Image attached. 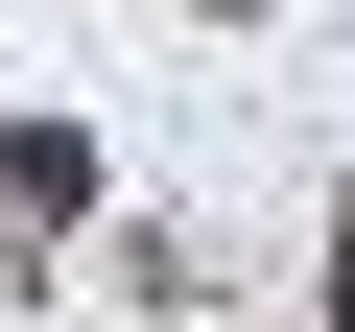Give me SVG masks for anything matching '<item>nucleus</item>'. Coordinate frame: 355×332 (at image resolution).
<instances>
[{
    "instance_id": "nucleus-1",
    "label": "nucleus",
    "mask_w": 355,
    "mask_h": 332,
    "mask_svg": "<svg viewBox=\"0 0 355 332\" xmlns=\"http://www.w3.org/2000/svg\"><path fill=\"white\" fill-rule=\"evenodd\" d=\"M71 214H95V142H71V119H0V285H24Z\"/></svg>"
},
{
    "instance_id": "nucleus-2",
    "label": "nucleus",
    "mask_w": 355,
    "mask_h": 332,
    "mask_svg": "<svg viewBox=\"0 0 355 332\" xmlns=\"http://www.w3.org/2000/svg\"><path fill=\"white\" fill-rule=\"evenodd\" d=\"M331 308H355V190H331Z\"/></svg>"
}]
</instances>
